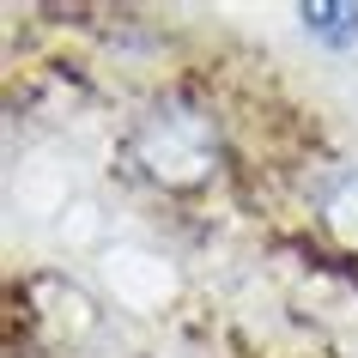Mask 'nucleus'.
<instances>
[{"mask_svg":"<svg viewBox=\"0 0 358 358\" xmlns=\"http://www.w3.org/2000/svg\"><path fill=\"white\" fill-rule=\"evenodd\" d=\"M303 24H316V37H328V43H352L358 6H303Z\"/></svg>","mask_w":358,"mask_h":358,"instance_id":"nucleus-3","label":"nucleus"},{"mask_svg":"<svg viewBox=\"0 0 358 358\" xmlns=\"http://www.w3.org/2000/svg\"><path fill=\"white\" fill-rule=\"evenodd\" d=\"M219 128H213L207 115L194 110V103H152L128 134V164L146 176L152 189H170V194H194L207 189L213 176H219Z\"/></svg>","mask_w":358,"mask_h":358,"instance_id":"nucleus-1","label":"nucleus"},{"mask_svg":"<svg viewBox=\"0 0 358 358\" xmlns=\"http://www.w3.org/2000/svg\"><path fill=\"white\" fill-rule=\"evenodd\" d=\"M316 219H322V231H328L340 249L358 255V170L328 176V189L316 194Z\"/></svg>","mask_w":358,"mask_h":358,"instance_id":"nucleus-2","label":"nucleus"}]
</instances>
